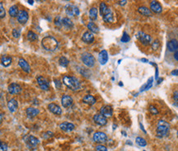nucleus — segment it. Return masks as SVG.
<instances>
[{"label":"nucleus","mask_w":178,"mask_h":151,"mask_svg":"<svg viewBox=\"0 0 178 151\" xmlns=\"http://www.w3.org/2000/svg\"><path fill=\"white\" fill-rule=\"evenodd\" d=\"M37 84L40 86V88L45 91H48L49 89V84L48 82V80L46 79H45L42 76H39L37 77Z\"/></svg>","instance_id":"nucleus-9"},{"label":"nucleus","mask_w":178,"mask_h":151,"mask_svg":"<svg viewBox=\"0 0 178 151\" xmlns=\"http://www.w3.org/2000/svg\"><path fill=\"white\" fill-rule=\"evenodd\" d=\"M141 61H145V62H148V60H145V59H142Z\"/></svg>","instance_id":"nucleus-53"},{"label":"nucleus","mask_w":178,"mask_h":151,"mask_svg":"<svg viewBox=\"0 0 178 151\" xmlns=\"http://www.w3.org/2000/svg\"><path fill=\"white\" fill-rule=\"evenodd\" d=\"M7 145L5 143H1L0 145V151H7Z\"/></svg>","instance_id":"nucleus-46"},{"label":"nucleus","mask_w":178,"mask_h":151,"mask_svg":"<svg viewBox=\"0 0 178 151\" xmlns=\"http://www.w3.org/2000/svg\"><path fill=\"white\" fill-rule=\"evenodd\" d=\"M97 14H98V11L97 7H92L89 11V18L92 21H95L97 18Z\"/></svg>","instance_id":"nucleus-32"},{"label":"nucleus","mask_w":178,"mask_h":151,"mask_svg":"<svg viewBox=\"0 0 178 151\" xmlns=\"http://www.w3.org/2000/svg\"><path fill=\"white\" fill-rule=\"evenodd\" d=\"M157 135L160 138L165 137L166 135H167V134L169 133L170 131V125L168 122H166V121L163 120H160L158 122L157 125Z\"/></svg>","instance_id":"nucleus-3"},{"label":"nucleus","mask_w":178,"mask_h":151,"mask_svg":"<svg viewBox=\"0 0 178 151\" xmlns=\"http://www.w3.org/2000/svg\"><path fill=\"white\" fill-rule=\"evenodd\" d=\"M153 82H154V78H153V77L149 78L148 80L147 83H146V84H145L143 85V86L141 88L140 92H143V91H145V90H148L149 88H151L153 87Z\"/></svg>","instance_id":"nucleus-29"},{"label":"nucleus","mask_w":178,"mask_h":151,"mask_svg":"<svg viewBox=\"0 0 178 151\" xmlns=\"http://www.w3.org/2000/svg\"><path fill=\"white\" fill-rule=\"evenodd\" d=\"M20 34H21L20 30H18V29H16V28L12 30V36H13V37H15V38H18L19 36H20Z\"/></svg>","instance_id":"nucleus-43"},{"label":"nucleus","mask_w":178,"mask_h":151,"mask_svg":"<svg viewBox=\"0 0 178 151\" xmlns=\"http://www.w3.org/2000/svg\"><path fill=\"white\" fill-rule=\"evenodd\" d=\"M60 128L63 131L70 132V131H74L75 126L73 123H70V122H63V123H61L60 125Z\"/></svg>","instance_id":"nucleus-17"},{"label":"nucleus","mask_w":178,"mask_h":151,"mask_svg":"<svg viewBox=\"0 0 178 151\" xmlns=\"http://www.w3.org/2000/svg\"><path fill=\"white\" fill-rule=\"evenodd\" d=\"M27 39H28L30 41H34L38 40V36H37V34H36L34 31H29L27 32Z\"/></svg>","instance_id":"nucleus-34"},{"label":"nucleus","mask_w":178,"mask_h":151,"mask_svg":"<svg viewBox=\"0 0 178 151\" xmlns=\"http://www.w3.org/2000/svg\"><path fill=\"white\" fill-rule=\"evenodd\" d=\"M93 121L94 122L98 125V126H106V123H107V120L106 118L104 116H102V114H96V115L93 116Z\"/></svg>","instance_id":"nucleus-11"},{"label":"nucleus","mask_w":178,"mask_h":151,"mask_svg":"<svg viewBox=\"0 0 178 151\" xmlns=\"http://www.w3.org/2000/svg\"><path fill=\"white\" fill-rule=\"evenodd\" d=\"M167 49L171 52H177L178 50V41L175 39H172L167 42Z\"/></svg>","instance_id":"nucleus-20"},{"label":"nucleus","mask_w":178,"mask_h":151,"mask_svg":"<svg viewBox=\"0 0 178 151\" xmlns=\"http://www.w3.org/2000/svg\"><path fill=\"white\" fill-rule=\"evenodd\" d=\"M105 22H112L114 20V16H113V12L111 11V8H109L107 10V12L104 14V16L102 17Z\"/></svg>","instance_id":"nucleus-25"},{"label":"nucleus","mask_w":178,"mask_h":151,"mask_svg":"<svg viewBox=\"0 0 178 151\" xmlns=\"http://www.w3.org/2000/svg\"><path fill=\"white\" fill-rule=\"evenodd\" d=\"M28 3H29L30 4H33V3H34V2H33V1H28Z\"/></svg>","instance_id":"nucleus-52"},{"label":"nucleus","mask_w":178,"mask_h":151,"mask_svg":"<svg viewBox=\"0 0 178 151\" xmlns=\"http://www.w3.org/2000/svg\"><path fill=\"white\" fill-rule=\"evenodd\" d=\"M136 37L138 38V40H139V41L141 42L142 45H143V46H148V45H150V44L153 43L152 37L149 36V35L146 34V33L143 32V31L138 32L137 35H136Z\"/></svg>","instance_id":"nucleus-4"},{"label":"nucleus","mask_w":178,"mask_h":151,"mask_svg":"<svg viewBox=\"0 0 178 151\" xmlns=\"http://www.w3.org/2000/svg\"><path fill=\"white\" fill-rule=\"evenodd\" d=\"M26 144L29 149H36L39 145V139L33 135H29L26 139Z\"/></svg>","instance_id":"nucleus-8"},{"label":"nucleus","mask_w":178,"mask_h":151,"mask_svg":"<svg viewBox=\"0 0 178 151\" xmlns=\"http://www.w3.org/2000/svg\"><path fill=\"white\" fill-rule=\"evenodd\" d=\"M7 91L10 94H18L19 93L22 91V88L18 84H16V83H12L11 84L8 86L7 88Z\"/></svg>","instance_id":"nucleus-12"},{"label":"nucleus","mask_w":178,"mask_h":151,"mask_svg":"<svg viewBox=\"0 0 178 151\" xmlns=\"http://www.w3.org/2000/svg\"><path fill=\"white\" fill-rule=\"evenodd\" d=\"M177 137H178V131H177Z\"/></svg>","instance_id":"nucleus-55"},{"label":"nucleus","mask_w":178,"mask_h":151,"mask_svg":"<svg viewBox=\"0 0 178 151\" xmlns=\"http://www.w3.org/2000/svg\"><path fill=\"white\" fill-rule=\"evenodd\" d=\"M87 28L89 29V31L92 32V34L93 33H98L99 32V27L93 22H90L87 24Z\"/></svg>","instance_id":"nucleus-31"},{"label":"nucleus","mask_w":178,"mask_h":151,"mask_svg":"<svg viewBox=\"0 0 178 151\" xmlns=\"http://www.w3.org/2000/svg\"><path fill=\"white\" fill-rule=\"evenodd\" d=\"M55 84L57 88H60V87H61V84L60 83L59 80H55Z\"/></svg>","instance_id":"nucleus-49"},{"label":"nucleus","mask_w":178,"mask_h":151,"mask_svg":"<svg viewBox=\"0 0 178 151\" xmlns=\"http://www.w3.org/2000/svg\"><path fill=\"white\" fill-rule=\"evenodd\" d=\"M7 107H8V110L11 112H15L17 111V109L18 107V103L16 99L14 98H12L11 100L8 101L7 103Z\"/></svg>","instance_id":"nucleus-21"},{"label":"nucleus","mask_w":178,"mask_h":151,"mask_svg":"<svg viewBox=\"0 0 178 151\" xmlns=\"http://www.w3.org/2000/svg\"><path fill=\"white\" fill-rule=\"evenodd\" d=\"M5 16H6V11L3 7V3H0V18H5Z\"/></svg>","instance_id":"nucleus-37"},{"label":"nucleus","mask_w":178,"mask_h":151,"mask_svg":"<svg viewBox=\"0 0 178 151\" xmlns=\"http://www.w3.org/2000/svg\"><path fill=\"white\" fill-rule=\"evenodd\" d=\"M126 3H127V1H119L118 2V4H120V5H121V6H123V5H125L126 4Z\"/></svg>","instance_id":"nucleus-48"},{"label":"nucleus","mask_w":178,"mask_h":151,"mask_svg":"<svg viewBox=\"0 0 178 151\" xmlns=\"http://www.w3.org/2000/svg\"><path fill=\"white\" fill-rule=\"evenodd\" d=\"M1 143H2V142H1V140H0V145H1Z\"/></svg>","instance_id":"nucleus-56"},{"label":"nucleus","mask_w":178,"mask_h":151,"mask_svg":"<svg viewBox=\"0 0 178 151\" xmlns=\"http://www.w3.org/2000/svg\"><path fill=\"white\" fill-rule=\"evenodd\" d=\"M65 12L68 16L70 17H77L79 15V7L75 5L72 4H68L65 7Z\"/></svg>","instance_id":"nucleus-6"},{"label":"nucleus","mask_w":178,"mask_h":151,"mask_svg":"<svg viewBox=\"0 0 178 151\" xmlns=\"http://www.w3.org/2000/svg\"><path fill=\"white\" fill-rule=\"evenodd\" d=\"M82 40L83 42L87 43V44H91L94 41L95 38L91 31H86L83 33V35L82 36Z\"/></svg>","instance_id":"nucleus-15"},{"label":"nucleus","mask_w":178,"mask_h":151,"mask_svg":"<svg viewBox=\"0 0 178 151\" xmlns=\"http://www.w3.org/2000/svg\"><path fill=\"white\" fill-rule=\"evenodd\" d=\"M62 26H64L68 29H71L74 27V23L68 18H64L62 19Z\"/></svg>","instance_id":"nucleus-27"},{"label":"nucleus","mask_w":178,"mask_h":151,"mask_svg":"<svg viewBox=\"0 0 178 151\" xmlns=\"http://www.w3.org/2000/svg\"><path fill=\"white\" fill-rule=\"evenodd\" d=\"M55 25L58 27H61L62 26V19L60 17H56L55 19Z\"/></svg>","instance_id":"nucleus-41"},{"label":"nucleus","mask_w":178,"mask_h":151,"mask_svg":"<svg viewBox=\"0 0 178 151\" xmlns=\"http://www.w3.org/2000/svg\"><path fill=\"white\" fill-rule=\"evenodd\" d=\"M140 127H141V130L143 131V132H146V131H145V130L143 129V125H142V124H140Z\"/></svg>","instance_id":"nucleus-51"},{"label":"nucleus","mask_w":178,"mask_h":151,"mask_svg":"<svg viewBox=\"0 0 178 151\" xmlns=\"http://www.w3.org/2000/svg\"><path fill=\"white\" fill-rule=\"evenodd\" d=\"M120 41H121V42L123 43L129 42V41H130V37H129V36L126 33V32H125V33L123 34V36L122 37H121V39H120Z\"/></svg>","instance_id":"nucleus-38"},{"label":"nucleus","mask_w":178,"mask_h":151,"mask_svg":"<svg viewBox=\"0 0 178 151\" xmlns=\"http://www.w3.org/2000/svg\"><path fill=\"white\" fill-rule=\"evenodd\" d=\"M158 47H159V41L155 40L154 42H153V44H152V48L154 49V50H156L157 49H158Z\"/></svg>","instance_id":"nucleus-45"},{"label":"nucleus","mask_w":178,"mask_h":151,"mask_svg":"<svg viewBox=\"0 0 178 151\" xmlns=\"http://www.w3.org/2000/svg\"><path fill=\"white\" fill-rule=\"evenodd\" d=\"M41 46L47 51H55L58 48L59 43L55 37L53 36H45L41 41Z\"/></svg>","instance_id":"nucleus-1"},{"label":"nucleus","mask_w":178,"mask_h":151,"mask_svg":"<svg viewBox=\"0 0 178 151\" xmlns=\"http://www.w3.org/2000/svg\"><path fill=\"white\" fill-rule=\"evenodd\" d=\"M135 141H136V144H137V145H139V146H142V147H144V146L147 145L146 140L143 139V138H142V137H137L136 139H135Z\"/></svg>","instance_id":"nucleus-36"},{"label":"nucleus","mask_w":178,"mask_h":151,"mask_svg":"<svg viewBox=\"0 0 178 151\" xmlns=\"http://www.w3.org/2000/svg\"><path fill=\"white\" fill-rule=\"evenodd\" d=\"M48 109L51 113H53L55 115L60 116L62 114V110L60 107L58 106L55 103H49L48 105Z\"/></svg>","instance_id":"nucleus-13"},{"label":"nucleus","mask_w":178,"mask_h":151,"mask_svg":"<svg viewBox=\"0 0 178 151\" xmlns=\"http://www.w3.org/2000/svg\"><path fill=\"white\" fill-rule=\"evenodd\" d=\"M26 113L28 118H34L39 114V110L35 107H28L26 111Z\"/></svg>","instance_id":"nucleus-23"},{"label":"nucleus","mask_w":178,"mask_h":151,"mask_svg":"<svg viewBox=\"0 0 178 151\" xmlns=\"http://www.w3.org/2000/svg\"><path fill=\"white\" fill-rule=\"evenodd\" d=\"M138 11H139V12L140 14L143 15V16L150 17V16L152 15V12H151V10H150V9H148V7H144V6L139 7V9H138Z\"/></svg>","instance_id":"nucleus-28"},{"label":"nucleus","mask_w":178,"mask_h":151,"mask_svg":"<svg viewBox=\"0 0 178 151\" xmlns=\"http://www.w3.org/2000/svg\"><path fill=\"white\" fill-rule=\"evenodd\" d=\"M108 9H109V7H108V6L104 2H102V3H100L99 10H100V14H101L102 17L104 16L105 13L107 12V10H108Z\"/></svg>","instance_id":"nucleus-33"},{"label":"nucleus","mask_w":178,"mask_h":151,"mask_svg":"<svg viewBox=\"0 0 178 151\" xmlns=\"http://www.w3.org/2000/svg\"><path fill=\"white\" fill-rule=\"evenodd\" d=\"M81 60L83 61V63L87 67H93L95 65V58L92 54L90 53H83L82 54Z\"/></svg>","instance_id":"nucleus-5"},{"label":"nucleus","mask_w":178,"mask_h":151,"mask_svg":"<svg viewBox=\"0 0 178 151\" xmlns=\"http://www.w3.org/2000/svg\"><path fill=\"white\" fill-rule=\"evenodd\" d=\"M171 74L173 76H178V69H175V70H172L171 72Z\"/></svg>","instance_id":"nucleus-47"},{"label":"nucleus","mask_w":178,"mask_h":151,"mask_svg":"<svg viewBox=\"0 0 178 151\" xmlns=\"http://www.w3.org/2000/svg\"><path fill=\"white\" fill-rule=\"evenodd\" d=\"M12 57L8 56V55H3L2 58H1V64L4 67L9 66L12 64Z\"/></svg>","instance_id":"nucleus-26"},{"label":"nucleus","mask_w":178,"mask_h":151,"mask_svg":"<svg viewBox=\"0 0 178 151\" xmlns=\"http://www.w3.org/2000/svg\"><path fill=\"white\" fill-rule=\"evenodd\" d=\"M1 122H2V116L0 115V124H1Z\"/></svg>","instance_id":"nucleus-54"},{"label":"nucleus","mask_w":178,"mask_h":151,"mask_svg":"<svg viewBox=\"0 0 178 151\" xmlns=\"http://www.w3.org/2000/svg\"><path fill=\"white\" fill-rule=\"evenodd\" d=\"M73 98L70 97L69 95H64L61 98L62 106L65 108H68L72 106L73 104Z\"/></svg>","instance_id":"nucleus-14"},{"label":"nucleus","mask_w":178,"mask_h":151,"mask_svg":"<svg viewBox=\"0 0 178 151\" xmlns=\"http://www.w3.org/2000/svg\"><path fill=\"white\" fill-rule=\"evenodd\" d=\"M174 59L177 61H178V51L175 52V54H174Z\"/></svg>","instance_id":"nucleus-50"},{"label":"nucleus","mask_w":178,"mask_h":151,"mask_svg":"<svg viewBox=\"0 0 178 151\" xmlns=\"http://www.w3.org/2000/svg\"><path fill=\"white\" fill-rule=\"evenodd\" d=\"M54 136V133L51 132V131H47L45 133H44L43 135V138L44 139H49V138H51Z\"/></svg>","instance_id":"nucleus-42"},{"label":"nucleus","mask_w":178,"mask_h":151,"mask_svg":"<svg viewBox=\"0 0 178 151\" xmlns=\"http://www.w3.org/2000/svg\"><path fill=\"white\" fill-rule=\"evenodd\" d=\"M144 151H145V150H144Z\"/></svg>","instance_id":"nucleus-57"},{"label":"nucleus","mask_w":178,"mask_h":151,"mask_svg":"<svg viewBox=\"0 0 178 151\" xmlns=\"http://www.w3.org/2000/svg\"><path fill=\"white\" fill-rule=\"evenodd\" d=\"M98 61L100 62V64L102 65H104L107 63V61H108V53H107L106 50H103L99 53Z\"/></svg>","instance_id":"nucleus-18"},{"label":"nucleus","mask_w":178,"mask_h":151,"mask_svg":"<svg viewBox=\"0 0 178 151\" xmlns=\"http://www.w3.org/2000/svg\"><path fill=\"white\" fill-rule=\"evenodd\" d=\"M150 10L155 13H160L162 11V7L158 1H152L150 3Z\"/></svg>","instance_id":"nucleus-16"},{"label":"nucleus","mask_w":178,"mask_h":151,"mask_svg":"<svg viewBox=\"0 0 178 151\" xmlns=\"http://www.w3.org/2000/svg\"><path fill=\"white\" fill-rule=\"evenodd\" d=\"M96 151H107V148L102 145H98L96 147Z\"/></svg>","instance_id":"nucleus-44"},{"label":"nucleus","mask_w":178,"mask_h":151,"mask_svg":"<svg viewBox=\"0 0 178 151\" xmlns=\"http://www.w3.org/2000/svg\"><path fill=\"white\" fill-rule=\"evenodd\" d=\"M59 63H60V65L62 67L66 68V67L68 65V64H69V61H68V60L66 57L61 56V57L60 58V60H59Z\"/></svg>","instance_id":"nucleus-35"},{"label":"nucleus","mask_w":178,"mask_h":151,"mask_svg":"<svg viewBox=\"0 0 178 151\" xmlns=\"http://www.w3.org/2000/svg\"><path fill=\"white\" fill-rule=\"evenodd\" d=\"M63 83L65 86H67L69 89L73 91H79L81 89V84L79 80L72 76H64Z\"/></svg>","instance_id":"nucleus-2"},{"label":"nucleus","mask_w":178,"mask_h":151,"mask_svg":"<svg viewBox=\"0 0 178 151\" xmlns=\"http://www.w3.org/2000/svg\"><path fill=\"white\" fill-rule=\"evenodd\" d=\"M93 140L96 143L98 144H103L107 141V135L102 131H97L93 135Z\"/></svg>","instance_id":"nucleus-7"},{"label":"nucleus","mask_w":178,"mask_h":151,"mask_svg":"<svg viewBox=\"0 0 178 151\" xmlns=\"http://www.w3.org/2000/svg\"><path fill=\"white\" fill-rule=\"evenodd\" d=\"M83 102L84 103H86V104H87V105L92 106V105H94V104L96 103L97 99H96V97H93L92 95L88 94V95H86L85 97L83 98Z\"/></svg>","instance_id":"nucleus-24"},{"label":"nucleus","mask_w":178,"mask_h":151,"mask_svg":"<svg viewBox=\"0 0 178 151\" xmlns=\"http://www.w3.org/2000/svg\"><path fill=\"white\" fill-rule=\"evenodd\" d=\"M149 112L153 114V115H158V110L154 106H149Z\"/></svg>","instance_id":"nucleus-40"},{"label":"nucleus","mask_w":178,"mask_h":151,"mask_svg":"<svg viewBox=\"0 0 178 151\" xmlns=\"http://www.w3.org/2000/svg\"><path fill=\"white\" fill-rule=\"evenodd\" d=\"M18 65H19V66L22 69V70H23V71H25L26 73H30V71H31L30 65H29V64H28L26 61H25L24 59L20 58V59H19V61H18Z\"/></svg>","instance_id":"nucleus-22"},{"label":"nucleus","mask_w":178,"mask_h":151,"mask_svg":"<svg viewBox=\"0 0 178 151\" xmlns=\"http://www.w3.org/2000/svg\"><path fill=\"white\" fill-rule=\"evenodd\" d=\"M172 98H173V101H174V105L178 107V90L175 91V92L173 93Z\"/></svg>","instance_id":"nucleus-39"},{"label":"nucleus","mask_w":178,"mask_h":151,"mask_svg":"<svg viewBox=\"0 0 178 151\" xmlns=\"http://www.w3.org/2000/svg\"><path fill=\"white\" fill-rule=\"evenodd\" d=\"M101 114L102 116H104L105 117H107V116H111L113 114V109L111 106L109 105H106V106H103L102 108H101Z\"/></svg>","instance_id":"nucleus-19"},{"label":"nucleus","mask_w":178,"mask_h":151,"mask_svg":"<svg viewBox=\"0 0 178 151\" xmlns=\"http://www.w3.org/2000/svg\"><path fill=\"white\" fill-rule=\"evenodd\" d=\"M9 15L12 17V18H15V17H18V7L17 5H12L10 8H9Z\"/></svg>","instance_id":"nucleus-30"},{"label":"nucleus","mask_w":178,"mask_h":151,"mask_svg":"<svg viewBox=\"0 0 178 151\" xmlns=\"http://www.w3.org/2000/svg\"><path fill=\"white\" fill-rule=\"evenodd\" d=\"M28 18H29V14L25 10L19 11L18 15V21L20 24H26V22L28 21Z\"/></svg>","instance_id":"nucleus-10"}]
</instances>
